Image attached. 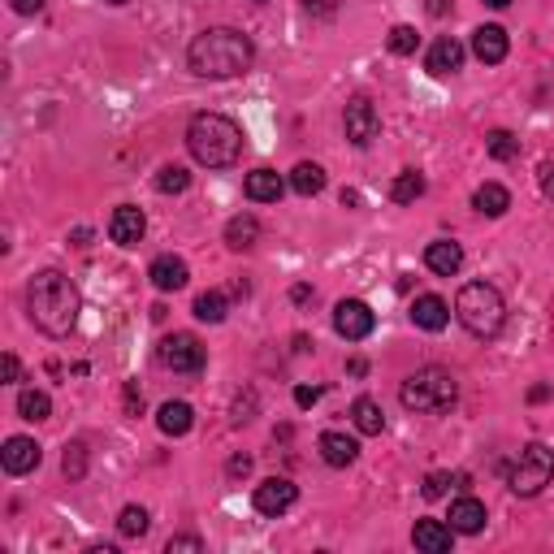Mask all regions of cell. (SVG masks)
Masks as SVG:
<instances>
[{
    "label": "cell",
    "instance_id": "6da1fadb",
    "mask_svg": "<svg viewBox=\"0 0 554 554\" xmlns=\"http://www.w3.org/2000/svg\"><path fill=\"white\" fill-rule=\"evenodd\" d=\"M26 312H31L35 329H44L48 338H65L78 325L83 295H78V286L61 269H44L26 286Z\"/></svg>",
    "mask_w": 554,
    "mask_h": 554
},
{
    "label": "cell",
    "instance_id": "7a4b0ae2",
    "mask_svg": "<svg viewBox=\"0 0 554 554\" xmlns=\"http://www.w3.org/2000/svg\"><path fill=\"white\" fill-rule=\"evenodd\" d=\"M256 44L234 26H208L187 44V65L200 78H239L252 70Z\"/></svg>",
    "mask_w": 554,
    "mask_h": 554
},
{
    "label": "cell",
    "instance_id": "3957f363",
    "mask_svg": "<svg viewBox=\"0 0 554 554\" xmlns=\"http://www.w3.org/2000/svg\"><path fill=\"white\" fill-rule=\"evenodd\" d=\"M187 148L208 169H230L243 156V130L226 113H195L187 122Z\"/></svg>",
    "mask_w": 554,
    "mask_h": 554
},
{
    "label": "cell",
    "instance_id": "277c9868",
    "mask_svg": "<svg viewBox=\"0 0 554 554\" xmlns=\"http://www.w3.org/2000/svg\"><path fill=\"white\" fill-rule=\"evenodd\" d=\"M455 399H459V381H455L451 368H438V364L416 368V373L399 386V403L416 416H442L455 407Z\"/></svg>",
    "mask_w": 554,
    "mask_h": 554
},
{
    "label": "cell",
    "instance_id": "5b68a950",
    "mask_svg": "<svg viewBox=\"0 0 554 554\" xmlns=\"http://www.w3.org/2000/svg\"><path fill=\"white\" fill-rule=\"evenodd\" d=\"M455 316H459V325H464L472 338L490 342V338L503 334V325H507V303H503V295H498V286L468 282L455 295Z\"/></svg>",
    "mask_w": 554,
    "mask_h": 554
},
{
    "label": "cell",
    "instance_id": "8992f818",
    "mask_svg": "<svg viewBox=\"0 0 554 554\" xmlns=\"http://www.w3.org/2000/svg\"><path fill=\"white\" fill-rule=\"evenodd\" d=\"M550 481H554V451H550L546 442H529L520 451L516 464H511V472H507L511 494L533 498V494H542Z\"/></svg>",
    "mask_w": 554,
    "mask_h": 554
},
{
    "label": "cell",
    "instance_id": "52a82bcc",
    "mask_svg": "<svg viewBox=\"0 0 554 554\" xmlns=\"http://www.w3.org/2000/svg\"><path fill=\"white\" fill-rule=\"evenodd\" d=\"M342 130H347V139L355 148H373L377 135H381V113L377 104L368 96H351L347 109H342Z\"/></svg>",
    "mask_w": 554,
    "mask_h": 554
},
{
    "label": "cell",
    "instance_id": "ba28073f",
    "mask_svg": "<svg viewBox=\"0 0 554 554\" xmlns=\"http://www.w3.org/2000/svg\"><path fill=\"white\" fill-rule=\"evenodd\" d=\"M165 368H174V373H200L204 368V347L195 334H169L161 338V347H156Z\"/></svg>",
    "mask_w": 554,
    "mask_h": 554
},
{
    "label": "cell",
    "instance_id": "9c48e42d",
    "mask_svg": "<svg viewBox=\"0 0 554 554\" xmlns=\"http://www.w3.org/2000/svg\"><path fill=\"white\" fill-rule=\"evenodd\" d=\"M334 329H338V338H347V342H364L377 329V316H373V308H368L364 299H338Z\"/></svg>",
    "mask_w": 554,
    "mask_h": 554
},
{
    "label": "cell",
    "instance_id": "30bf717a",
    "mask_svg": "<svg viewBox=\"0 0 554 554\" xmlns=\"http://www.w3.org/2000/svg\"><path fill=\"white\" fill-rule=\"evenodd\" d=\"M252 503H256L260 516L277 520V516H286V511L299 503V490H295V481H286V477H269V481H260V485H256Z\"/></svg>",
    "mask_w": 554,
    "mask_h": 554
},
{
    "label": "cell",
    "instance_id": "8fae6325",
    "mask_svg": "<svg viewBox=\"0 0 554 554\" xmlns=\"http://www.w3.org/2000/svg\"><path fill=\"white\" fill-rule=\"evenodd\" d=\"M143 234H148V217H143V208H135V204L113 208V217H109V239H113L117 247H139Z\"/></svg>",
    "mask_w": 554,
    "mask_h": 554
},
{
    "label": "cell",
    "instance_id": "7c38bea8",
    "mask_svg": "<svg viewBox=\"0 0 554 554\" xmlns=\"http://www.w3.org/2000/svg\"><path fill=\"white\" fill-rule=\"evenodd\" d=\"M407 316H412V325L425 329V334H442V329L451 325V303H446L442 295H416Z\"/></svg>",
    "mask_w": 554,
    "mask_h": 554
},
{
    "label": "cell",
    "instance_id": "4fadbf2b",
    "mask_svg": "<svg viewBox=\"0 0 554 554\" xmlns=\"http://www.w3.org/2000/svg\"><path fill=\"white\" fill-rule=\"evenodd\" d=\"M39 459H44L39 442L35 438H22V433H18V438H9L5 451H0V464H5L9 477H26V472H35Z\"/></svg>",
    "mask_w": 554,
    "mask_h": 554
},
{
    "label": "cell",
    "instance_id": "5bb4252c",
    "mask_svg": "<svg viewBox=\"0 0 554 554\" xmlns=\"http://www.w3.org/2000/svg\"><path fill=\"white\" fill-rule=\"evenodd\" d=\"M316 451H321V459L329 468H351L355 459H360V442L347 438V433H338V429H325L321 438H316Z\"/></svg>",
    "mask_w": 554,
    "mask_h": 554
},
{
    "label": "cell",
    "instance_id": "9a60e30c",
    "mask_svg": "<svg viewBox=\"0 0 554 554\" xmlns=\"http://www.w3.org/2000/svg\"><path fill=\"white\" fill-rule=\"evenodd\" d=\"M507 52H511V39L503 26H477L472 31V57L485 61V65H498V61H507Z\"/></svg>",
    "mask_w": 554,
    "mask_h": 554
},
{
    "label": "cell",
    "instance_id": "2e32d148",
    "mask_svg": "<svg viewBox=\"0 0 554 554\" xmlns=\"http://www.w3.org/2000/svg\"><path fill=\"white\" fill-rule=\"evenodd\" d=\"M243 191H247V200H252V204H277V200H282V191H286V178L277 174V169L260 165V169L247 174Z\"/></svg>",
    "mask_w": 554,
    "mask_h": 554
},
{
    "label": "cell",
    "instance_id": "e0dca14e",
    "mask_svg": "<svg viewBox=\"0 0 554 554\" xmlns=\"http://www.w3.org/2000/svg\"><path fill=\"white\" fill-rule=\"evenodd\" d=\"M425 70L438 74V78L464 70V44H459V39H451V35L433 39V48H429V57H425Z\"/></svg>",
    "mask_w": 554,
    "mask_h": 554
},
{
    "label": "cell",
    "instance_id": "ac0fdd59",
    "mask_svg": "<svg viewBox=\"0 0 554 554\" xmlns=\"http://www.w3.org/2000/svg\"><path fill=\"white\" fill-rule=\"evenodd\" d=\"M451 529L455 533H464V537H472V533H481L485 529V520H490V511H485V503L481 498H472V494H464V498H455L451 503Z\"/></svg>",
    "mask_w": 554,
    "mask_h": 554
},
{
    "label": "cell",
    "instance_id": "d6986e66",
    "mask_svg": "<svg viewBox=\"0 0 554 554\" xmlns=\"http://www.w3.org/2000/svg\"><path fill=\"white\" fill-rule=\"evenodd\" d=\"M412 542H416L420 554H446L455 546V529H451V524H442V520H416Z\"/></svg>",
    "mask_w": 554,
    "mask_h": 554
},
{
    "label": "cell",
    "instance_id": "ffe728a7",
    "mask_svg": "<svg viewBox=\"0 0 554 554\" xmlns=\"http://www.w3.org/2000/svg\"><path fill=\"white\" fill-rule=\"evenodd\" d=\"M425 265L438 277H455L459 269H464V247H459L455 239H433L425 247Z\"/></svg>",
    "mask_w": 554,
    "mask_h": 554
},
{
    "label": "cell",
    "instance_id": "44dd1931",
    "mask_svg": "<svg viewBox=\"0 0 554 554\" xmlns=\"http://www.w3.org/2000/svg\"><path fill=\"white\" fill-rule=\"evenodd\" d=\"M148 277H152V286L156 290H165V295H169V290H182V286H187V277H191V269H187V260H182V256H156L152 260V269H148Z\"/></svg>",
    "mask_w": 554,
    "mask_h": 554
},
{
    "label": "cell",
    "instance_id": "7402d4cb",
    "mask_svg": "<svg viewBox=\"0 0 554 554\" xmlns=\"http://www.w3.org/2000/svg\"><path fill=\"white\" fill-rule=\"evenodd\" d=\"M156 425H161V433H169V438H182V433H191V425H195L191 403H182V399L161 403V412H156Z\"/></svg>",
    "mask_w": 554,
    "mask_h": 554
},
{
    "label": "cell",
    "instance_id": "603a6c76",
    "mask_svg": "<svg viewBox=\"0 0 554 554\" xmlns=\"http://www.w3.org/2000/svg\"><path fill=\"white\" fill-rule=\"evenodd\" d=\"M260 243V221L252 213H239L226 221V247H234V252H252V247Z\"/></svg>",
    "mask_w": 554,
    "mask_h": 554
},
{
    "label": "cell",
    "instance_id": "cb8c5ba5",
    "mask_svg": "<svg viewBox=\"0 0 554 554\" xmlns=\"http://www.w3.org/2000/svg\"><path fill=\"white\" fill-rule=\"evenodd\" d=\"M290 191L303 195V200H312V195L325 191V169L316 161H299L295 169H290Z\"/></svg>",
    "mask_w": 554,
    "mask_h": 554
},
{
    "label": "cell",
    "instance_id": "d4e9b609",
    "mask_svg": "<svg viewBox=\"0 0 554 554\" xmlns=\"http://www.w3.org/2000/svg\"><path fill=\"white\" fill-rule=\"evenodd\" d=\"M472 208L485 217H503L511 208V191L503 187V182H485V187H477V195H472Z\"/></svg>",
    "mask_w": 554,
    "mask_h": 554
},
{
    "label": "cell",
    "instance_id": "484cf974",
    "mask_svg": "<svg viewBox=\"0 0 554 554\" xmlns=\"http://www.w3.org/2000/svg\"><path fill=\"white\" fill-rule=\"evenodd\" d=\"M351 420H355V429H360V433H368V438H377V433L386 429V412H381V403L368 399V394L351 403Z\"/></svg>",
    "mask_w": 554,
    "mask_h": 554
},
{
    "label": "cell",
    "instance_id": "4316f807",
    "mask_svg": "<svg viewBox=\"0 0 554 554\" xmlns=\"http://www.w3.org/2000/svg\"><path fill=\"white\" fill-rule=\"evenodd\" d=\"M425 187H429V182H425L420 169H403V174L390 182V200L394 204H416L420 195H425Z\"/></svg>",
    "mask_w": 554,
    "mask_h": 554
},
{
    "label": "cell",
    "instance_id": "83f0119b",
    "mask_svg": "<svg viewBox=\"0 0 554 554\" xmlns=\"http://www.w3.org/2000/svg\"><path fill=\"white\" fill-rule=\"evenodd\" d=\"M18 416L31 420V425H39V420L52 416V399H48L44 390H22L18 394Z\"/></svg>",
    "mask_w": 554,
    "mask_h": 554
},
{
    "label": "cell",
    "instance_id": "f1b7e54d",
    "mask_svg": "<svg viewBox=\"0 0 554 554\" xmlns=\"http://www.w3.org/2000/svg\"><path fill=\"white\" fill-rule=\"evenodd\" d=\"M226 312H230V303H226L221 290H204V295L195 299V316L208 321V325H221V321H226Z\"/></svg>",
    "mask_w": 554,
    "mask_h": 554
},
{
    "label": "cell",
    "instance_id": "f546056e",
    "mask_svg": "<svg viewBox=\"0 0 554 554\" xmlns=\"http://www.w3.org/2000/svg\"><path fill=\"white\" fill-rule=\"evenodd\" d=\"M485 152H490L494 161H516V156H520V139L511 135V130H490V135H485Z\"/></svg>",
    "mask_w": 554,
    "mask_h": 554
},
{
    "label": "cell",
    "instance_id": "4dcf8cb0",
    "mask_svg": "<svg viewBox=\"0 0 554 554\" xmlns=\"http://www.w3.org/2000/svg\"><path fill=\"white\" fill-rule=\"evenodd\" d=\"M386 48L394 52V57H412V52L420 48V35H416V26L399 22V26H394V31L386 35Z\"/></svg>",
    "mask_w": 554,
    "mask_h": 554
},
{
    "label": "cell",
    "instance_id": "1f68e13d",
    "mask_svg": "<svg viewBox=\"0 0 554 554\" xmlns=\"http://www.w3.org/2000/svg\"><path fill=\"white\" fill-rule=\"evenodd\" d=\"M187 187H191L187 165H165L161 174H156V191H161V195H182Z\"/></svg>",
    "mask_w": 554,
    "mask_h": 554
},
{
    "label": "cell",
    "instance_id": "d6a6232c",
    "mask_svg": "<svg viewBox=\"0 0 554 554\" xmlns=\"http://www.w3.org/2000/svg\"><path fill=\"white\" fill-rule=\"evenodd\" d=\"M148 524H152L148 511L130 503V507H122V516H117V533H122V537H143V533H148Z\"/></svg>",
    "mask_w": 554,
    "mask_h": 554
},
{
    "label": "cell",
    "instance_id": "836d02e7",
    "mask_svg": "<svg viewBox=\"0 0 554 554\" xmlns=\"http://www.w3.org/2000/svg\"><path fill=\"white\" fill-rule=\"evenodd\" d=\"M61 472H65L70 481H83V477H87V446H83V442H70V446H65Z\"/></svg>",
    "mask_w": 554,
    "mask_h": 554
},
{
    "label": "cell",
    "instance_id": "e575fe53",
    "mask_svg": "<svg viewBox=\"0 0 554 554\" xmlns=\"http://www.w3.org/2000/svg\"><path fill=\"white\" fill-rule=\"evenodd\" d=\"M169 554H204V537H195V533H182V537H169V546H165Z\"/></svg>",
    "mask_w": 554,
    "mask_h": 554
},
{
    "label": "cell",
    "instance_id": "d590c367",
    "mask_svg": "<svg viewBox=\"0 0 554 554\" xmlns=\"http://www.w3.org/2000/svg\"><path fill=\"white\" fill-rule=\"evenodd\" d=\"M446 485H451V472H429V477H425V498H442Z\"/></svg>",
    "mask_w": 554,
    "mask_h": 554
},
{
    "label": "cell",
    "instance_id": "8d00e7d4",
    "mask_svg": "<svg viewBox=\"0 0 554 554\" xmlns=\"http://www.w3.org/2000/svg\"><path fill=\"white\" fill-rule=\"evenodd\" d=\"M126 412H130V416H139V412H143V394H139L135 381L126 386Z\"/></svg>",
    "mask_w": 554,
    "mask_h": 554
},
{
    "label": "cell",
    "instance_id": "74e56055",
    "mask_svg": "<svg viewBox=\"0 0 554 554\" xmlns=\"http://www.w3.org/2000/svg\"><path fill=\"white\" fill-rule=\"evenodd\" d=\"M303 9L316 13V18H325V13H334V9H338V0H303Z\"/></svg>",
    "mask_w": 554,
    "mask_h": 554
},
{
    "label": "cell",
    "instance_id": "f35d334b",
    "mask_svg": "<svg viewBox=\"0 0 554 554\" xmlns=\"http://www.w3.org/2000/svg\"><path fill=\"white\" fill-rule=\"evenodd\" d=\"M226 472H230V477H247V472H252V455H234Z\"/></svg>",
    "mask_w": 554,
    "mask_h": 554
},
{
    "label": "cell",
    "instance_id": "ab89813d",
    "mask_svg": "<svg viewBox=\"0 0 554 554\" xmlns=\"http://www.w3.org/2000/svg\"><path fill=\"white\" fill-rule=\"evenodd\" d=\"M316 399H321V390H316V386H299V390H295V403H299V407H312Z\"/></svg>",
    "mask_w": 554,
    "mask_h": 554
},
{
    "label": "cell",
    "instance_id": "60d3db41",
    "mask_svg": "<svg viewBox=\"0 0 554 554\" xmlns=\"http://www.w3.org/2000/svg\"><path fill=\"white\" fill-rule=\"evenodd\" d=\"M5 381H22V364H18V355H5Z\"/></svg>",
    "mask_w": 554,
    "mask_h": 554
},
{
    "label": "cell",
    "instance_id": "b9f144b4",
    "mask_svg": "<svg viewBox=\"0 0 554 554\" xmlns=\"http://www.w3.org/2000/svg\"><path fill=\"white\" fill-rule=\"evenodd\" d=\"M13 9H18L22 18H31V13H39V9H44V0H13Z\"/></svg>",
    "mask_w": 554,
    "mask_h": 554
},
{
    "label": "cell",
    "instance_id": "7bdbcfd3",
    "mask_svg": "<svg viewBox=\"0 0 554 554\" xmlns=\"http://www.w3.org/2000/svg\"><path fill=\"white\" fill-rule=\"evenodd\" d=\"M542 191H546V200H554V165L542 169Z\"/></svg>",
    "mask_w": 554,
    "mask_h": 554
},
{
    "label": "cell",
    "instance_id": "ee69618b",
    "mask_svg": "<svg viewBox=\"0 0 554 554\" xmlns=\"http://www.w3.org/2000/svg\"><path fill=\"white\" fill-rule=\"evenodd\" d=\"M429 13L433 18H446V13H451V0H429Z\"/></svg>",
    "mask_w": 554,
    "mask_h": 554
},
{
    "label": "cell",
    "instance_id": "f6af8a7d",
    "mask_svg": "<svg viewBox=\"0 0 554 554\" xmlns=\"http://www.w3.org/2000/svg\"><path fill=\"white\" fill-rule=\"evenodd\" d=\"M290 299H295V303H308V299H312V286H295V290H290Z\"/></svg>",
    "mask_w": 554,
    "mask_h": 554
},
{
    "label": "cell",
    "instance_id": "bcb514c9",
    "mask_svg": "<svg viewBox=\"0 0 554 554\" xmlns=\"http://www.w3.org/2000/svg\"><path fill=\"white\" fill-rule=\"evenodd\" d=\"M347 368H351V377H364V373H368V364H364V360H351Z\"/></svg>",
    "mask_w": 554,
    "mask_h": 554
},
{
    "label": "cell",
    "instance_id": "7dc6e473",
    "mask_svg": "<svg viewBox=\"0 0 554 554\" xmlns=\"http://www.w3.org/2000/svg\"><path fill=\"white\" fill-rule=\"evenodd\" d=\"M485 5H490V9H507L511 0H485Z\"/></svg>",
    "mask_w": 554,
    "mask_h": 554
},
{
    "label": "cell",
    "instance_id": "c3c4849f",
    "mask_svg": "<svg viewBox=\"0 0 554 554\" xmlns=\"http://www.w3.org/2000/svg\"><path fill=\"white\" fill-rule=\"evenodd\" d=\"M104 5H126V0H104Z\"/></svg>",
    "mask_w": 554,
    "mask_h": 554
},
{
    "label": "cell",
    "instance_id": "681fc988",
    "mask_svg": "<svg viewBox=\"0 0 554 554\" xmlns=\"http://www.w3.org/2000/svg\"><path fill=\"white\" fill-rule=\"evenodd\" d=\"M252 5H269V0H252Z\"/></svg>",
    "mask_w": 554,
    "mask_h": 554
}]
</instances>
